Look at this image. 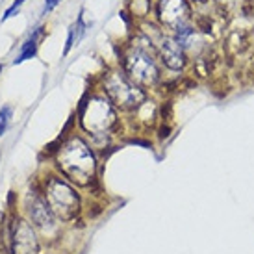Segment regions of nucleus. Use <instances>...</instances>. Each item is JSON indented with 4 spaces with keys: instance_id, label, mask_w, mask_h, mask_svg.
Returning <instances> with one entry per match:
<instances>
[{
    "instance_id": "nucleus-1",
    "label": "nucleus",
    "mask_w": 254,
    "mask_h": 254,
    "mask_svg": "<svg viewBox=\"0 0 254 254\" xmlns=\"http://www.w3.org/2000/svg\"><path fill=\"white\" fill-rule=\"evenodd\" d=\"M56 165L65 178L82 188L89 186L97 175V158L89 145L78 135L69 137L60 147L56 154Z\"/></svg>"
},
{
    "instance_id": "nucleus-2",
    "label": "nucleus",
    "mask_w": 254,
    "mask_h": 254,
    "mask_svg": "<svg viewBox=\"0 0 254 254\" xmlns=\"http://www.w3.org/2000/svg\"><path fill=\"white\" fill-rule=\"evenodd\" d=\"M123 71L141 89L154 87L160 82L162 71L156 56L154 43L147 36L134 39V43L128 45L127 50L123 52Z\"/></svg>"
},
{
    "instance_id": "nucleus-3",
    "label": "nucleus",
    "mask_w": 254,
    "mask_h": 254,
    "mask_svg": "<svg viewBox=\"0 0 254 254\" xmlns=\"http://www.w3.org/2000/svg\"><path fill=\"white\" fill-rule=\"evenodd\" d=\"M80 125L93 135H106L117 125V112L113 102L104 95L87 97L80 108Z\"/></svg>"
},
{
    "instance_id": "nucleus-4",
    "label": "nucleus",
    "mask_w": 254,
    "mask_h": 254,
    "mask_svg": "<svg viewBox=\"0 0 254 254\" xmlns=\"http://www.w3.org/2000/svg\"><path fill=\"white\" fill-rule=\"evenodd\" d=\"M45 200L54 217L72 221L80 212V195L69 182L60 177H50L45 182Z\"/></svg>"
},
{
    "instance_id": "nucleus-5",
    "label": "nucleus",
    "mask_w": 254,
    "mask_h": 254,
    "mask_svg": "<svg viewBox=\"0 0 254 254\" xmlns=\"http://www.w3.org/2000/svg\"><path fill=\"white\" fill-rule=\"evenodd\" d=\"M102 87L113 106L121 110H135L145 104V93L139 85H135L125 71H110L102 80Z\"/></svg>"
},
{
    "instance_id": "nucleus-6",
    "label": "nucleus",
    "mask_w": 254,
    "mask_h": 254,
    "mask_svg": "<svg viewBox=\"0 0 254 254\" xmlns=\"http://www.w3.org/2000/svg\"><path fill=\"white\" fill-rule=\"evenodd\" d=\"M156 21L171 34L193 22V4L190 0H158L154 6Z\"/></svg>"
},
{
    "instance_id": "nucleus-7",
    "label": "nucleus",
    "mask_w": 254,
    "mask_h": 254,
    "mask_svg": "<svg viewBox=\"0 0 254 254\" xmlns=\"http://www.w3.org/2000/svg\"><path fill=\"white\" fill-rule=\"evenodd\" d=\"M156 56L160 60V64L163 67H167L171 71H184L188 64H190V56L188 52L180 47V43L175 39L173 34H165L156 39L154 43Z\"/></svg>"
},
{
    "instance_id": "nucleus-8",
    "label": "nucleus",
    "mask_w": 254,
    "mask_h": 254,
    "mask_svg": "<svg viewBox=\"0 0 254 254\" xmlns=\"http://www.w3.org/2000/svg\"><path fill=\"white\" fill-rule=\"evenodd\" d=\"M11 254H39V240L28 221L19 219L11 228Z\"/></svg>"
},
{
    "instance_id": "nucleus-9",
    "label": "nucleus",
    "mask_w": 254,
    "mask_h": 254,
    "mask_svg": "<svg viewBox=\"0 0 254 254\" xmlns=\"http://www.w3.org/2000/svg\"><path fill=\"white\" fill-rule=\"evenodd\" d=\"M26 210H28L30 217L34 221V225L43 228V230H50L54 228V213L49 208L47 200L39 195H28L26 198Z\"/></svg>"
},
{
    "instance_id": "nucleus-10",
    "label": "nucleus",
    "mask_w": 254,
    "mask_h": 254,
    "mask_svg": "<svg viewBox=\"0 0 254 254\" xmlns=\"http://www.w3.org/2000/svg\"><path fill=\"white\" fill-rule=\"evenodd\" d=\"M41 36H43V26H39V28H36V32H34L26 41H24V45L21 47V52H19L17 58L13 60V65H19V64H22V62H26V60L36 58Z\"/></svg>"
},
{
    "instance_id": "nucleus-11",
    "label": "nucleus",
    "mask_w": 254,
    "mask_h": 254,
    "mask_svg": "<svg viewBox=\"0 0 254 254\" xmlns=\"http://www.w3.org/2000/svg\"><path fill=\"white\" fill-rule=\"evenodd\" d=\"M127 7L134 19H147L154 9L152 0H127Z\"/></svg>"
},
{
    "instance_id": "nucleus-12",
    "label": "nucleus",
    "mask_w": 254,
    "mask_h": 254,
    "mask_svg": "<svg viewBox=\"0 0 254 254\" xmlns=\"http://www.w3.org/2000/svg\"><path fill=\"white\" fill-rule=\"evenodd\" d=\"M9 119H11V108L4 106L0 110V135L7 130V125H9Z\"/></svg>"
},
{
    "instance_id": "nucleus-13",
    "label": "nucleus",
    "mask_w": 254,
    "mask_h": 254,
    "mask_svg": "<svg viewBox=\"0 0 254 254\" xmlns=\"http://www.w3.org/2000/svg\"><path fill=\"white\" fill-rule=\"evenodd\" d=\"M76 45V24H72L69 28V34H67V41H65V49H64V56H67L71 49Z\"/></svg>"
},
{
    "instance_id": "nucleus-14",
    "label": "nucleus",
    "mask_w": 254,
    "mask_h": 254,
    "mask_svg": "<svg viewBox=\"0 0 254 254\" xmlns=\"http://www.w3.org/2000/svg\"><path fill=\"white\" fill-rule=\"evenodd\" d=\"M22 4H24V0H15L13 4H11V6L7 7L6 11H4V15H2V19H0V21L4 22V21H7V19H9V17H13L15 13H17V11H19V9H21V6Z\"/></svg>"
},
{
    "instance_id": "nucleus-15",
    "label": "nucleus",
    "mask_w": 254,
    "mask_h": 254,
    "mask_svg": "<svg viewBox=\"0 0 254 254\" xmlns=\"http://www.w3.org/2000/svg\"><path fill=\"white\" fill-rule=\"evenodd\" d=\"M62 0H45V6H43V15H47V13H50L54 7L60 4Z\"/></svg>"
},
{
    "instance_id": "nucleus-16",
    "label": "nucleus",
    "mask_w": 254,
    "mask_h": 254,
    "mask_svg": "<svg viewBox=\"0 0 254 254\" xmlns=\"http://www.w3.org/2000/svg\"><path fill=\"white\" fill-rule=\"evenodd\" d=\"M191 4H204V2H208V0H190Z\"/></svg>"
},
{
    "instance_id": "nucleus-17",
    "label": "nucleus",
    "mask_w": 254,
    "mask_h": 254,
    "mask_svg": "<svg viewBox=\"0 0 254 254\" xmlns=\"http://www.w3.org/2000/svg\"><path fill=\"white\" fill-rule=\"evenodd\" d=\"M0 71H2V65H0Z\"/></svg>"
}]
</instances>
